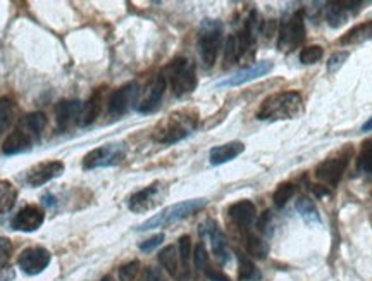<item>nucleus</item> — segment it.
<instances>
[{
	"instance_id": "nucleus-1",
	"label": "nucleus",
	"mask_w": 372,
	"mask_h": 281,
	"mask_svg": "<svg viewBox=\"0 0 372 281\" xmlns=\"http://www.w3.org/2000/svg\"><path fill=\"white\" fill-rule=\"evenodd\" d=\"M303 112V99L298 92H280L267 97L257 110L260 121L295 119Z\"/></svg>"
},
{
	"instance_id": "nucleus-2",
	"label": "nucleus",
	"mask_w": 372,
	"mask_h": 281,
	"mask_svg": "<svg viewBox=\"0 0 372 281\" xmlns=\"http://www.w3.org/2000/svg\"><path fill=\"white\" fill-rule=\"evenodd\" d=\"M199 125V114L197 110H177L169 118L164 119L156 130H153L152 138L159 143H166V145H173V143L181 142L188 135H192L193 130Z\"/></svg>"
},
{
	"instance_id": "nucleus-3",
	"label": "nucleus",
	"mask_w": 372,
	"mask_h": 281,
	"mask_svg": "<svg viewBox=\"0 0 372 281\" xmlns=\"http://www.w3.org/2000/svg\"><path fill=\"white\" fill-rule=\"evenodd\" d=\"M207 206V199H192L184 200V202L173 204V206L166 207V209L160 210L159 214H156L153 217L147 219L145 223H142L136 228V232H150V230L156 228H166L169 224L177 223L181 219H186V217L193 216L195 212H199L200 209Z\"/></svg>"
},
{
	"instance_id": "nucleus-4",
	"label": "nucleus",
	"mask_w": 372,
	"mask_h": 281,
	"mask_svg": "<svg viewBox=\"0 0 372 281\" xmlns=\"http://www.w3.org/2000/svg\"><path fill=\"white\" fill-rule=\"evenodd\" d=\"M164 76H166V82L169 83L173 93L176 97H184L192 93L197 88V71L195 66L188 61V59L179 58L174 59L166 69H164Z\"/></svg>"
},
{
	"instance_id": "nucleus-5",
	"label": "nucleus",
	"mask_w": 372,
	"mask_h": 281,
	"mask_svg": "<svg viewBox=\"0 0 372 281\" xmlns=\"http://www.w3.org/2000/svg\"><path fill=\"white\" fill-rule=\"evenodd\" d=\"M223 45V25L214 19H206L199 32V52L206 68H212Z\"/></svg>"
},
{
	"instance_id": "nucleus-6",
	"label": "nucleus",
	"mask_w": 372,
	"mask_h": 281,
	"mask_svg": "<svg viewBox=\"0 0 372 281\" xmlns=\"http://www.w3.org/2000/svg\"><path fill=\"white\" fill-rule=\"evenodd\" d=\"M126 143H107V145L93 149L92 152L83 157V169H99V167H112L117 166L126 157Z\"/></svg>"
},
{
	"instance_id": "nucleus-7",
	"label": "nucleus",
	"mask_w": 372,
	"mask_h": 281,
	"mask_svg": "<svg viewBox=\"0 0 372 281\" xmlns=\"http://www.w3.org/2000/svg\"><path fill=\"white\" fill-rule=\"evenodd\" d=\"M305 40V21L303 12L297 11L290 18L284 19L277 32V49L283 52H293Z\"/></svg>"
},
{
	"instance_id": "nucleus-8",
	"label": "nucleus",
	"mask_w": 372,
	"mask_h": 281,
	"mask_svg": "<svg viewBox=\"0 0 372 281\" xmlns=\"http://www.w3.org/2000/svg\"><path fill=\"white\" fill-rule=\"evenodd\" d=\"M354 150L348 149L343 154L336 157H330L324 162H321L316 169V176L319 182L326 183L327 186H336L338 183L343 178L345 171H347L348 162H350V157Z\"/></svg>"
},
{
	"instance_id": "nucleus-9",
	"label": "nucleus",
	"mask_w": 372,
	"mask_h": 281,
	"mask_svg": "<svg viewBox=\"0 0 372 281\" xmlns=\"http://www.w3.org/2000/svg\"><path fill=\"white\" fill-rule=\"evenodd\" d=\"M166 86L167 82L164 73H159V75L153 76L149 85H147V88L143 90L142 97L136 100V110L142 112V114H152L153 110L159 109L164 92H166Z\"/></svg>"
},
{
	"instance_id": "nucleus-10",
	"label": "nucleus",
	"mask_w": 372,
	"mask_h": 281,
	"mask_svg": "<svg viewBox=\"0 0 372 281\" xmlns=\"http://www.w3.org/2000/svg\"><path fill=\"white\" fill-rule=\"evenodd\" d=\"M166 192L167 188L164 186V183H152V185H149L147 188L140 190V192L133 193V195L129 197V210H133V212H147V210L153 209V207L162 202V199L166 197Z\"/></svg>"
},
{
	"instance_id": "nucleus-11",
	"label": "nucleus",
	"mask_w": 372,
	"mask_h": 281,
	"mask_svg": "<svg viewBox=\"0 0 372 281\" xmlns=\"http://www.w3.org/2000/svg\"><path fill=\"white\" fill-rule=\"evenodd\" d=\"M138 95H140L138 83L135 82L126 83V85H123L121 88H117L116 92L110 95L109 102H107L109 103V106H107L109 114L112 116V118H121L123 114H126L129 110V107H132L133 103H136Z\"/></svg>"
},
{
	"instance_id": "nucleus-12",
	"label": "nucleus",
	"mask_w": 372,
	"mask_h": 281,
	"mask_svg": "<svg viewBox=\"0 0 372 281\" xmlns=\"http://www.w3.org/2000/svg\"><path fill=\"white\" fill-rule=\"evenodd\" d=\"M62 173H64V164L60 162V160H47V162L38 164V166L32 167L29 171H26L23 180L32 188H38V186L59 178Z\"/></svg>"
},
{
	"instance_id": "nucleus-13",
	"label": "nucleus",
	"mask_w": 372,
	"mask_h": 281,
	"mask_svg": "<svg viewBox=\"0 0 372 281\" xmlns=\"http://www.w3.org/2000/svg\"><path fill=\"white\" fill-rule=\"evenodd\" d=\"M50 259H52V256H50L47 249H43V247H29V249H25L19 254L18 264L23 269V273L35 276V274H40L49 267Z\"/></svg>"
},
{
	"instance_id": "nucleus-14",
	"label": "nucleus",
	"mask_w": 372,
	"mask_h": 281,
	"mask_svg": "<svg viewBox=\"0 0 372 281\" xmlns=\"http://www.w3.org/2000/svg\"><path fill=\"white\" fill-rule=\"evenodd\" d=\"M271 71H273V62L259 61V62H256V64L248 66V68L240 69V71L227 76V78L221 80V82L217 83V86H219V88H223V86H240V85H243V83L253 82V80H257V78H262V76L269 75Z\"/></svg>"
},
{
	"instance_id": "nucleus-15",
	"label": "nucleus",
	"mask_w": 372,
	"mask_h": 281,
	"mask_svg": "<svg viewBox=\"0 0 372 281\" xmlns=\"http://www.w3.org/2000/svg\"><path fill=\"white\" fill-rule=\"evenodd\" d=\"M200 233L209 239L210 247H212V252H214V256H216V259L219 260L221 264L230 262V259H231L230 249H227L226 236H224V233L221 232L219 224H217L214 219H207L206 223L200 226Z\"/></svg>"
},
{
	"instance_id": "nucleus-16",
	"label": "nucleus",
	"mask_w": 372,
	"mask_h": 281,
	"mask_svg": "<svg viewBox=\"0 0 372 281\" xmlns=\"http://www.w3.org/2000/svg\"><path fill=\"white\" fill-rule=\"evenodd\" d=\"M364 2L357 0H340V2H330L326 8V21L331 28H340L347 23L350 16L357 14L362 9Z\"/></svg>"
},
{
	"instance_id": "nucleus-17",
	"label": "nucleus",
	"mask_w": 372,
	"mask_h": 281,
	"mask_svg": "<svg viewBox=\"0 0 372 281\" xmlns=\"http://www.w3.org/2000/svg\"><path fill=\"white\" fill-rule=\"evenodd\" d=\"M45 221V212H43L42 207L38 206H26L12 217V228L18 230V232H26L32 233L36 232Z\"/></svg>"
},
{
	"instance_id": "nucleus-18",
	"label": "nucleus",
	"mask_w": 372,
	"mask_h": 281,
	"mask_svg": "<svg viewBox=\"0 0 372 281\" xmlns=\"http://www.w3.org/2000/svg\"><path fill=\"white\" fill-rule=\"evenodd\" d=\"M83 112V103L79 100H60L55 106V123L60 132L68 130L69 126L79 123V116Z\"/></svg>"
},
{
	"instance_id": "nucleus-19",
	"label": "nucleus",
	"mask_w": 372,
	"mask_h": 281,
	"mask_svg": "<svg viewBox=\"0 0 372 281\" xmlns=\"http://www.w3.org/2000/svg\"><path fill=\"white\" fill-rule=\"evenodd\" d=\"M33 143H35V140H33L28 133L23 132L19 126H16L14 132L2 143V152H4L5 156H18V154H25L28 152V150H32Z\"/></svg>"
},
{
	"instance_id": "nucleus-20",
	"label": "nucleus",
	"mask_w": 372,
	"mask_h": 281,
	"mask_svg": "<svg viewBox=\"0 0 372 281\" xmlns=\"http://www.w3.org/2000/svg\"><path fill=\"white\" fill-rule=\"evenodd\" d=\"M230 217L241 228H248L256 223L257 209L250 200H240L230 207Z\"/></svg>"
},
{
	"instance_id": "nucleus-21",
	"label": "nucleus",
	"mask_w": 372,
	"mask_h": 281,
	"mask_svg": "<svg viewBox=\"0 0 372 281\" xmlns=\"http://www.w3.org/2000/svg\"><path fill=\"white\" fill-rule=\"evenodd\" d=\"M245 145L241 142H230L224 143V145L214 147L209 154V160L212 166H221V164H226L230 160L236 159L240 154H243Z\"/></svg>"
},
{
	"instance_id": "nucleus-22",
	"label": "nucleus",
	"mask_w": 372,
	"mask_h": 281,
	"mask_svg": "<svg viewBox=\"0 0 372 281\" xmlns=\"http://www.w3.org/2000/svg\"><path fill=\"white\" fill-rule=\"evenodd\" d=\"M247 49H250V47L247 45L241 33H234V35L227 36L226 45H224V61H226V66L236 64V62L243 58V53L247 52Z\"/></svg>"
},
{
	"instance_id": "nucleus-23",
	"label": "nucleus",
	"mask_w": 372,
	"mask_h": 281,
	"mask_svg": "<svg viewBox=\"0 0 372 281\" xmlns=\"http://www.w3.org/2000/svg\"><path fill=\"white\" fill-rule=\"evenodd\" d=\"M18 126L23 132L28 133L35 142H38L40 136H42V132L47 126V116L43 114V112H29L25 118L19 119Z\"/></svg>"
},
{
	"instance_id": "nucleus-24",
	"label": "nucleus",
	"mask_w": 372,
	"mask_h": 281,
	"mask_svg": "<svg viewBox=\"0 0 372 281\" xmlns=\"http://www.w3.org/2000/svg\"><path fill=\"white\" fill-rule=\"evenodd\" d=\"M371 38H372V21H367L348 29V32L340 38V45H360V43L367 42V40Z\"/></svg>"
},
{
	"instance_id": "nucleus-25",
	"label": "nucleus",
	"mask_w": 372,
	"mask_h": 281,
	"mask_svg": "<svg viewBox=\"0 0 372 281\" xmlns=\"http://www.w3.org/2000/svg\"><path fill=\"white\" fill-rule=\"evenodd\" d=\"M159 262L167 273L173 278L179 280L181 278V260L179 254H177V249L174 245H167L166 249H162L159 252Z\"/></svg>"
},
{
	"instance_id": "nucleus-26",
	"label": "nucleus",
	"mask_w": 372,
	"mask_h": 281,
	"mask_svg": "<svg viewBox=\"0 0 372 281\" xmlns=\"http://www.w3.org/2000/svg\"><path fill=\"white\" fill-rule=\"evenodd\" d=\"M100 109H102V90H97L86 103H83V112L79 116V125L88 126L99 118Z\"/></svg>"
},
{
	"instance_id": "nucleus-27",
	"label": "nucleus",
	"mask_w": 372,
	"mask_h": 281,
	"mask_svg": "<svg viewBox=\"0 0 372 281\" xmlns=\"http://www.w3.org/2000/svg\"><path fill=\"white\" fill-rule=\"evenodd\" d=\"M295 209H297V212L300 214L301 219H303L307 224H310V226H316V224L323 223L316 204H314L310 199H305V197L303 199H298L297 204H295Z\"/></svg>"
},
{
	"instance_id": "nucleus-28",
	"label": "nucleus",
	"mask_w": 372,
	"mask_h": 281,
	"mask_svg": "<svg viewBox=\"0 0 372 281\" xmlns=\"http://www.w3.org/2000/svg\"><path fill=\"white\" fill-rule=\"evenodd\" d=\"M177 254L181 260V278L179 281H188L190 276V257H192V240L188 235H183L177 240Z\"/></svg>"
},
{
	"instance_id": "nucleus-29",
	"label": "nucleus",
	"mask_w": 372,
	"mask_h": 281,
	"mask_svg": "<svg viewBox=\"0 0 372 281\" xmlns=\"http://www.w3.org/2000/svg\"><path fill=\"white\" fill-rule=\"evenodd\" d=\"M18 200V190L8 180H0V214H5L14 207Z\"/></svg>"
},
{
	"instance_id": "nucleus-30",
	"label": "nucleus",
	"mask_w": 372,
	"mask_h": 281,
	"mask_svg": "<svg viewBox=\"0 0 372 281\" xmlns=\"http://www.w3.org/2000/svg\"><path fill=\"white\" fill-rule=\"evenodd\" d=\"M14 100L9 99V97H2V99H0V136L4 135V132H8V128L12 125V121H14Z\"/></svg>"
},
{
	"instance_id": "nucleus-31",
	"label": "nucleus",
	"mask_w": 372,
	"mask_h": 281,
	"mask_svg": "<svg viewBox=\"0 0 372 281\" xmlns=\"http://www.w3.org/2000/svg\"><path fill=\"white\" fill-rule=\"evenodd\" d=\"M247 250L256 259H266L267 254H269V245H267V242L262 236L250 233L247 236Z\"/></svg>"
},
{
	"instance_id": "nucleus-32",
	"label": "nucleus",
	"mask_w": 372,
	"mask_h": 281,
	"mask_svg": "<svg viewBox=\"0 0 372 281\" xmlns=\"http://www.w3.org/2000/svg\"><path fill=\"white\" fill-rule=\"evenodd\" d=\"M238 262H240V280L241 281H257L260 278L259 269L252 260L245 257L243 254H238Z\"/></svg>"
},
{
	"instance_id": "nucleus-33",
	"label": "nucleus",
	"mask_w": 372,
	"mask_h": 281,
	"mask_svg": "<svg viewBox=\"0 0 372 281\" xmlns=\"http://www.w3.org/2000/svg\"><path fill=\"white\" fill-rule=\"evenodd\" d=\"M357 167L358 171L364 173V175H372V140L365 142L362 147L357 159Z\"/></svg>"
},
{
	"instance_id": "nucleus-34",
	"label": "nucleus",
	"mask_w": 372,
	"mask_h": 281,
	"mask_svg": "<svg viewBox=\"0 0 372 281\" xmlns=\"http://www.w3.org/2000/svg\"><path fill=\"white\" fill-rule=\"evenodd\" d=\"M324 56V49L321 45H310L301 49L300 52V62L305 66H312L317 64V62L323 59Z\"/></svg>"
},
{
	"instance_id": "nucleus-35",
	"label": "nucleus",
	"mask_w": 372,
	"mask_h": 281,
	"mask_svg": "<svg viewBox=\"0 0 372 281\" xmlns=\"http://www.w3.org/2000/svg\"><path fill=\"white\" fill-rule=\"evenodd\" d=\"M295 193V185L293 183H283V185H280L276 188V192H274L273 200L274 204H276V207H284L288 204V200H291V197H293Z\"/></svg>"
},
{
	"instance_id": "nucleus-36",
	"label": "nucleus",
	"mask_w": 372,
	"mask_h": 281,
	"mask_svg": "<svg viewBox=\"0 0 372 281\" xmlns=\"http://www.w3.org/2000/svg\"><path fill=\"white\" fill-rule=\"evenodd\" d=\"M140 273V262L138 260H132V262L124 264L119 269V280L121 281H136V276Z\"/></svg>"
},
{
	"instance_id": "nucleus-37",
	"label": "nucleus",
	"mask_w": 372,
	"mask_h": 281,
	"mask_svg": "<svg viewBox=\"0 0 372 281\" xmlns=\"http://www.w3.org/2000/svg\"><path fill=\"white\" fill-rule=\"evenodd\" d=\"M193 260H195L197 269L206 273V269L209 267V256H207V250H206V247H203V243H199V245L195 247V252H193Z\"/></svg>"
},
{
	"instance_id": "nucleus-38",
	"label": "nucleus",
	"mask_w": 372,
	"mask_h": 281,
	"mask_svg": "<svg viewBox=\"0 0 372 281\" xmlns=\"http://www.w3.org/2000/svg\"><path fill=\"white\" fill-rule=\"evenodd\" d=\"M347 59H348V52L333 53V56L330 58V61H327V71H330V73L338 71V69H340L341 66L347 62Z\"/></svg>"
},
{
	"instance_id": "nucleus-39",
	"label": "nucleus",
	"mask_w": 372,
	"mask_h": 281,
	"mask_svg": "<svg viewBox=\"0 0 372 281\" xmlns=\"http://www.w3.org/2000/svg\"><path fill=\"white\" fill-rule=\"evenodd\" d=\"M138 281H166V280H164L162 273H160L157 267L149 266V267H145L142 273H140Z\"/></svg>"
},
{
	"instance_id": "nucleus-40",
	"label": "nucleus",
	"mask_w": 372,
	"mask_h": 281,
	"mask_svg": "<svg viewBox=\"0 0 372 281\" xmlns=\"http://www.w3.org/2000/svg\"><path fill=\"white\" fill-rule=\"evenodd\" d=\"M162 242H164V233H159V235H153L152 239L142 242L138 247H140V250H143V252H152V250L157 249V247H159Z\"/></svg>"
},
{
	"instance_id": "nucleus-41",
	"label": "nucleus",
	"mask_w": 372,
	"mask_h": 281,
	"mask_svg": "<svg viewBox=\"0 0 372 281\" xmlns=\"http://www.w3.org/2000/svg\"><path fill=\"white\" fill-rule=\"evenodd\" d=\"M12 254V243L8 239L0 236V264L8 262Z\"/></svg>"
},
{
	"instance_id": "nucleus-42",
	"label": "nucleus",
	"mask_w": 372,
	"mask_h": 281,
	"mask_svg": "<svg viewBox=\"0 0 372 281\" xmlns=\"http://www.w3.org/2000/svg\"><path fill=\"white\" fill-rule=\"evenodd\" d=\"M206 274H207V278H209L210 281H231L230 278L226 276V274H223V273H219V271L212 269L210 266L206 269Z\"/></svg>"
},
{
	"instance_id": "nucleus-43",
	"label": "nucleus",
	"mask_w": 372,
	"mask_h": 281,
	"mask_svg": "<svg viewBox=\"0 0 372 281\" xmlns=\"http://www.w3.org/2000/svg\"><path fill=\"white\" fill-rule=\"evenodd\" d=\"M14 269L11 266H4L0 269V281H11L14 280Z\"/></svg>"
},
{
	"instance_id": "nucleus-44",
	"label": "nucleus",
	"mask_w": 372,
	"mask_h": 281,
	"mask_svg": "<svg viewBox=\"0 0 372 281\" xmlns=\"http://www.w3.org/2000/svg\"><path fill=\"white\" fill-rule=\"evenodd\" d=\"M362 132H372V118L369 119V121L364 123V126H362Z\"/></svg>"
},
{
	"instance_id": "nucleus-45",
	"label": "nucleus",
	"mask_w": 372,
	"mask_h": 281,
	"mask_svg": "<svg viewBox=\"0 0 372 281\" xmlns=\"http://www.w3.org/2000/svg\"><path fill=\"white\" fill-rule=\"evenodd\" d=\"M102 281H114V278L112 276H106V278H102Z\"/></svg>"
}]
</instances>
